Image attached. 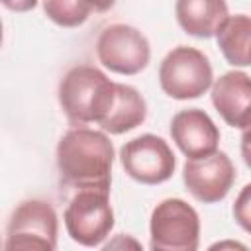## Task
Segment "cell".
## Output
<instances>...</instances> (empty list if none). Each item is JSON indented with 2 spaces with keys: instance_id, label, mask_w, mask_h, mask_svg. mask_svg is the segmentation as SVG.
<instances>
[{
  "instance_id": "9a60e30c",
  "label": "cell",
  "mask_w": 251,
  "mask_h": 251,
  "mask_svg": "<svg viewBox=\"0 0 251 251\" xmlns=\"http://www.w3.org/2000/svg\"><path fill=\"white\" fill-rule=\"evenodd\" d=\"M106 8L98 6L94 2H82V0H47L43 2V10L49 20L63 27H75L86 22L92 10Z\"/></svg>"
},
{
  "instance_id": "5bb4252c",
  "label": "cell",
  "mask_w": 251,
  "mask_h": 251,
  "mask_svg": "<svg viewBox=\"0 0 251 251\" xmlns=\"http://www.w3.org/2000/svg\"><path fill=\"white\" fill-rule=\"evenodd\" d=\"M224 59L233 67L251 65V18L245 14L229 16L216 33Z\"/></svg>"
},
{
  "instance_id": "7c38bea8",
  "label": "cell",
  "mask_w": 251,
  "mask_h": 251,
  "mask_svg": "<svg viewBox=\"0 0 251 251\" xmlns=\"http://www.w3.org/2000/svg\"><path fill=\"white\" fill-rule=\"evenodd\" d=\"M178 25L194 37H214L229 18L224 0H178L175 4Z\"/></svg>"
},
{
  "instance_id": "e0dca14e",
  "label": "cell",
  "mask_w": 251,
  "mask_h": 251,
  "mask_svg": "<svg viewBox=\"0 0 251 251\" xmlns=\"http://www.w3.org/2000/svg\"><path fill=\"white\" fill-rule=\"evenodd\" d=\"M100 251H143V247L133 235L118 233V235L110 237V241H106Z\"/></svg>"
},
{
  "instance_id": "2e32d148",
  "label": "cell",
  "mask_w": 251,
  "mask_h": 251,
  "mask_svg": "<svg viewBox=\"0 0 251 251\" xmlns=\"http://www.w3.org/2000/svg\"><path fill=\"white\" fill-rule=\"evenodd\" d=\"M233 218L247 233H251V182L239 190L233 202Z\"/></svg>"
},
{
  "instance_id": "30bf717a",
  "label": "cell",
  "mask_w": 251,
  "mask_h": 251,
  "mask_svg": "<svg viewBox=\"0 0 251 251\" xmlns=\"http://www.w3.org/2000/svg\"><path fill=\"white\" fill-rule=\"evenodd\" d=\"M171 137L188 159H202L218 151L220 131L200 108L180 110L171 120Z\"/></svg>"
},
{
  "instance_id": "8992f818",
  "label": "cell",
  "mask_w": 251,
  "mask_h": 251,
  "mask_svg": "<svg viewBox=\"0 0 251 251\" xmlns=\"http://www.w3.org/2000/svg\"><path fill=\"white\" fill-rule=\"evenodd\" d=\"M65 227L78 245L94 247L102 243L114 227V210L108 192H76L65 210Z\"/></svg>"
},
{
  "instance_id": "9c48e42d",
  "label": "cell",
  "mask_w": 251,
  "mask_h": 251,
  "mask_svg": "<svg viewBox=\"0 0 251 251\" xmlns=\"http://www.w3.org/2000/svg\"><path fill=\"white\" fill-rule=\"evenodd\" d=\"M186 190L204 204L220 202L227 196L235 180V167L224 151H216L202 159H186L182 167Z\"/></svg>"
},
{
  "instance_id": "5b68a950",
  "label": "cell",
  "mask_w": 251,
  "mask_h": 251,
  "mask_svg": "<svg viewBox=\"0 0 251 251\" xmlns=\"http://www.w3.org/2000/svg\"><path fill=\"white\" fill-rule=\"evenodd\" d=\"M151 251H198L200 218L196 210L180 200L167 198L151 214Z\"/></svg>"
},
{
  "instance_id": "d6986e66",
  "label": "cell",
  "mask_w": 251,
  "mask_h": 251,
  "mask_svg": "<svg viewBox=\"0 0 251 251\" xmlns=\"http://www.w3.org/2000/svg\"><path fill=\"white\" fill-rule=\"evenodd\" d=\"M241 155L247 167L251 169V126L241 131Z\"/></svg>"
},
{
  "instance_id": "8fae6325",
  "label": "cell",
  "mask_w": 251,
  "mask_h": 251,
  "mask_svg": "<svg viewBox=\"0 0 251 251\" xmlns=\"http://www.w3.org/2000/svg\"><path fill=\"white\" fill-rule=\"evenodd\" d=\"M212 104L222 120L237 129L251 126V76L243 71H229L216 78Z\"/></svg>"
},
{
  "instance_id": "52a82bcc",
  "label": "cell",
  "mask_w": 251,
  "mask_h": 251,
  "mask_svg": "<svg viewBox=\"0 0 251 251\" xmlns=\"http://www.w3.org/2000/svg\"><path fill=\"white\" fill-rule=\"evenodd\" d=\"M98 61L118 75H137L151 59V47L147 37L133 25L110 24L96 41Z\"/></svg>"
},
{
  "instance_id": "277c9868",
  "label": "cell",
  "mask_w": 251,
  "mask_h": 251,
  "mask_svg": "<svg viewBox=\"0 0 251 251\" xmlns=\"http://www.w3.org/2000/svg\"><path fill=\"white\" fill-rule=\"evenodd\" d=\"M214 80L208 57L188 45H178L165 55L159 67V82L167 96L175 100L200 98Z\"/></svg>"
},
{
  "instance_id": "ac0fdd59",
  "label": "cell",
  "mask_w": 251,
  "mask_h": 251,
  "mask_svg": "<svg viewBox=\"0 0 251 251\" xmlns=\"http://www.w3.org/2000/svg\"><path fill=\"white\" fill-rule=\"evenodd\" d=\"M206 251H249V249H247V245H243L241 241H235V239H222V241L212 243Z\"/></svg>"
},
{
  "instance_id": "ba28073f",
  "label": "cell",
  "mask_w": 251,
  "mask_h": 251,
  "mask_svg": "<svg viewBox=\"0 0 251 251\" xmlns=\"http://www.w3.org/2000/svg\"><path fill=\"white\" fill-rule=\"evenodd\" d=\"M124 171L141 184H161L175 173L176 159L169 143L153 133L129 139L120 149Z\"/></svg>"
},
{
  "instance_id": "6da1fadb",
  "label": "cell",
  "mask_w": 251,
  "mask_h": 251,
  "mask_svg": "<svg viewBox=\"0 0 251 251\" xmlns=\"http://www.w3.org/2000/svg\"><path fill=\"white\" fill-rule=\"evenodd\" d=\"M114 145L104 131L69 129L57 145V169L65 184L80 190L110 192Z\"/></svg>"
},
{
  "instance_id": "7a4b0ae2",
  "label": "cell",
  "mask_w": 251,
  "mask_h": 251,
  "mask_svg": "<svg viewBox=\"0 0 251 251\" xmlns=\"http://www.w3.org/2000/svg\"><path fill=\"white\" fill-rule=\"evenodd\" d=\"M116 96L112 82L98 67L76 65L65 73L59 82V104L71 124L82 127L90 122H100Z\"/></svg>"
},
{
  "instance_id": "4fadbf2b",
  "label": "cell",
  "mask_w": 251,
  "mask_h": 251,
  "mask_svg": "<svg viewBox=\"0 0 251 251\" xmlns=\"http://www.w3.org/2000/svg\"><path fill=\"white\" fill-rule=\"evenodd\" d=\"M147 104L143 96L129 84L116 82V96L108 110V114L98 122L100 127L108 133L120 135L126 131L135 129L145 122Z\"/></svg>"
},
{
  "instance_id": "3957f363",
  "label": "cell",
  "mask_w": 251,
  "mask_h": 251,
  "mask_svg": "<svg viewBox=\"0 0 251 251\" xmlns=\"http://www.w3.org/2000/svg\"><path fill=\"white\" fill-rule=\"evenodd\" d=\"M57 233L55 208L47 200H24L10 216L2 251H55Z\"/></svg>"
}]
</instances>
